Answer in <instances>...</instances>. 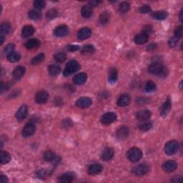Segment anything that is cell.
I'll return each instance as SVG.
<instances>
[{
    "label": "cell",
    "instance_id": "cell-35",
    "mask_svg": "<svg viewBox=\"0 0 183 183\" xmlns=\"http://www.w3.org/2000/svg\"><path fill=\"white\" fill-rule=\"evenodd\" d=\"M56 157V155H55V153L54 152L48 150L46 151L45 152L43 155V159L47 162H52L53 160H54V158Z\"/></svg>",
    "mask_w": 183,
    "mask_h": 183
},
{
    "label": "cell",
    "instance_id": "cell-58",
    "mask_svg": "<svg viewBox=\"0 0 183 183\" xmlns=\"http://www.w3.org/2000/svg\"><path fill=\"white\" fill-rule=\"evenodd\" d=\"M182 82H180V89H181V90H182Z\"/></svg>",
    "mask_w": 183,
    "mask_h": 183
},
{
    "label": "cell",
    "instance_id": "cell-1",
    "mask_svg": "<svg viewBox=\"0 0 183 183\" xmlns=\"http://www.w3.org/2000/svg\"><path fill=\"white\" fill-rule=\"evenodd\" d=\"M79 68H80V65L78 62H77L76 60H70L66 64L64 70V75L65 77L71 76L72 74L77 72Z\"/></svg>",
    "mask_w": 183,
    "mask_h": 183
},
{
    "label": "cell",
    "instance_id": "cell-33",
    "mask_svg": "<svg viewBox=\"0 0 183 183\" xmlns=\"http://www.w3.org/2000/svg\"><path fill=\"white\" fill-rule=\"evenodd\" d=\"M28 16L30 19L32 20H39L42 16V14L38 10H35V9H31V10L28 12Z\"/></svg>",
    "mask_w": 183,
    "mask_h": 183
},
{
    "label": "cell",
    "instance_id": "cell-7",
    "mask_svg": "<svg viewBox=\"0 0 183 183\" xmlns=\"http://www.w3.org/2000/svg\"><path fill=\"white\" fill-rule=\"evenodd\" d=\"M48 98H49V95H48L47 92L45 90H40L37 92V93L35 95L36 102L40 105L45 104L47 102Z\"/></svg>",
    "mask_w": 183,
    "mask_h": 183
},
{
    "label": "cell",
    "instance_id": "cell-49",
    "mask_svg": "<svg viewBox=\"0 0 183 183\" xmlns=\"http://www.w3.org/2000/svg\"><path fill=\"white\" fill-rule=\"evenodd\" d=\"M66 49L67 51L70 52H73L75 51H77L78 49H79V47L78 45H67Z\"/></svg>",
    "mask_w": 183,
    "mask_h": 183
},
{
    "label": "cell",
    "instance_id": "cell-24",
    "mask_svg": "<svg viewBox=\"0 0 183 183\" xmlns=\"http://www.w3.org/2000/svg\"><path fill=\"white\" fill-rule=\"evenodd\" d=\"M35 32V28L32 25H26L21 30V36L24 38H27L32 36Z\"/></svg>",
    "mask_w": 183,
    "mask_h": 183
},
{
    "label": "cell",
    "instance_id": "cell-37",
    "mask_svg": "<svg viewBox=\"0 0 183 183\" xmlns=\"http://www.w3.org/2000/svg\"><path fill=\"white\" fill-rule=\"evenodd\" d=\"M110 14L107 12H105L100 14V23L102 25H105L110 21Z\"/></svg>",
    "mask_w": 183,
    "mask_h": 183
},
{
    "label": "cell",
    "instance_id": "cell-40",
    "mask_svg": "<svg viewBox=\"0 0 183 183\" xmlns=\"http://www.w3.org/2000/svg\"><path fill=\"white\" fill-rule=\"evenodd\" d=\"M67 59V55L64 52H58L54 55V59L57 62L62 63L64 62Z\"/></svg>",
    "mask_w": 183,
    "mask_h": 183
},
{
    "label": "cell",
    "instance_id": "cell-9",
    "mask_svg": "<svg viewBox=\"0 0 183 183\" xmlns=\"http://www.w3.org/2000/svg\"><path fill=\"white\" fill-rule=\"evenodd\" d=\"M92 104V101L90 97H80L76 102L77 107L81 109H86V108L90 107Z\"/></svg>",
    "mask_w": 183,
    "mask_h": 183
},
{
    "label": "cell",
    "instance_id": "cell-12",
    "mask_svg": "<svg viewBox=\"0 0 183 183\" xmlns=\"http://www.w3.org/2000/svg\"><path fill=\"white\" fill-rule=\"evenodd\" d=\"M28 115V107L27 105H21L18 111L16 112V118L19 122H21L27 117Z\"/></svg>",
    "mask_w": 183,
    "mask_h": 183
},
{
    "label": "cell",
    "instance_id": "cell-39",
    "mask_svg": "<svg viewBox=\"0 0 183 183\" xmlns=\"http://www.w3.org/2000/svg\"><path fill=\"white\" fill-rule=\"evenodd\" d=\"M130 8V4L127 2H122L119 6V10L121 13H126Z\"/></svg>",
    "mask_w": 183,
    "mask_h": 183
},
{
    "label": "cell",
    "instance_id": "cell-32",
    "mask_svg": "<svg viewBox=\"0 0 183 183\" xmlns=\"http://www.w3.org/2000/svg\"><path fill=\"white\" fill-rule=\"evenodd\" d=\"M0 31H1V35H8L12 31V26L10 24L7 22L2 23L0 26Z\"/></svg>",
    "mask_w": 183,
    "mask_h": 183
},
{
    "label": "cell",
    "instance_id": "cell-21",
    "mask_svg": "<svg viewBox=\"0 0 183 183\" xmlns=\"http://www.w3.org/2000/svg\"><path fill=\"white\" fill-rule=\"evenodd\" d=\"M149 38V36L147 35L146 34L143 32H141L137 35L134 37V41L137 45H144L148 42Z\"/></svg>",
    "mask_w": 183,
    "mask_h": 183
},
{
    "label": "cell",
    "instance_id": "cell-22",
    "mask_svg": "<svg viewBox=\"0 0 183 183\" xmlns=\"http://www.w3.org/2000/svg\"><path fill=\"white\" fill-rule=\"evenodd\" d=\"M171 109V100L168 97L164 104L162 106L161 108V115L162 117H166L168 115V113L170 112Z\"/></svg>",
    "mask_w": 183,
    "mask_h": 183
},
{
    "label": "cell",
    "instance_id": "cell-38",
    "mask_svg": "<svg viewBox=\"0 0 183 183\" xmlns=\"http://www.w3.org/2000/svg\"><path fill=\"white\" fill-rule=\"evenodd\" d=\"M45 57V54H42V53H40V54H37V56L34 57L32 59V61H31V63H32V65H37V64L42 63V62L44 61Z\"/></svg>",
    "mask_w": 183,
    "mask_h": 183
},
{
    "label": "cell",
    "instance_id": "cell-28",
    "mask_svg": "<svg viewBox=\"0 0 183 183\" xmlns=\"http://www.w3.org/2000/svg\"><path fill=\"white\" fill-rule=\"evenodd\" d=\"M81 13L83 17H85L86 19L90 18L93 14L92 8L89 5L83 6L82 8L81 9Z\"/></svg>",
    "mask_w": 183,
    "mask_h": 183
},
{
    "label": "cell",
    "instance_id": "cell-36",
    "mask_svg": "<svg viewBox=\"0 0 183 183\" xmlns=\"http://www.w3.org/2000/svg\"><path fill=\"white\" fill-rule=\"evenodd\" d=\"M21 56L20 53L16 52H13L11 54L7 55V59L10 62H16L20 59Z\"/></svg>",
    "mask_w": 183,
    "mask_h": 183
},
{
    "label": "cell",
    "instance_id": "cell-2",
    "mask_svg": "<svg viewBox=\"0 0 183 183\" xmlns=\"http://www.w3.org/2000/svg\"><path fill=\"white\" fill-rule=\"evenodd\" d=\"M127 158L132 162H137L143 157V152L138 148H132L127 151Z\"/></svg>",
    "mask_w": 183,
    "mask_h": 183
},
{
    "label": "cell",
    "instance_id": "cell-54",
    "mask_svg": "<svg viewBox=\"0 0 183 183\" xmlns=\"http://www.w3.org/2000/svg\"><path fill=\"white\" fill-rule=\"evenodd\" d=\"M156 48H157V44L153 43V44H151L149 45L148 48H147V49H148V51H152V50H155Z\"/></svg>",
    "mask_w": 183,
    "mask_h": 183
},
{
    "label": "cell",
    "instance_id": "cell-4",
    "mask_svg": "<svg viewBox=\"0 0 183 183\" xmlns=\"http://www.w3.org/2000/svg\"><path fill=\"white\" fill-rule=\"evenodd\" d=\"M150 170V166L147 163H141L132 169V172L137 176H143Z\"/></svg>",
    "mask_w": 183,
    "mask_h": 183
},
{
    "label": "cell",
    "instance_id": "cell-47",
    "mask_svg": "<svg viewBox=\"0 0 183 183\" xmlns=\"http://www.w3.org/2000/svg\"><path fill=\"white\" fill-rule=\"evenodd\" d=\"M183 36V26H179L175 31V37H177V39H180Z\"/></svg>",
    "mask_w": 183,
    "mask_h": 183
},
{
    "label": "cell",
    "instance_id": "cell-43",
    "mask_svg": "<svg viewBox=\"0 0 183 183\" xmlns=\"http://www.w3.org/2000/svg\"><path fill=\"white\" fill-rule=\"evenodd\" d=\"M152 124L151 122H144V123L140 124L138 126L139 129H140L141 131L143 132H147L150 130L152 128Z\"/></svg>",
    "mask_w": 183,
    "mask_h": 183
},
{
    "label": "cell",
    "instance_id": "cell-51",
    "mask_svg": "<svg viewBox=\"0 0 183 183\" xmlns=\"http://www.w3.org/2000/svg\"><path fill=\"white\" fill-rule=\"evenodd\" d=\"M100 3H101L100 1H97V0H92V1H90L88 2V5L92 8V7H94L98 6V4Z\"/></svg>",
    "mask_w": 183,
    "mask_h": 183
},
{
    "label": "cell",
    "instance_id": "cell-42",
    "mask_svg": "<svg viewBox=\"0 0 183 183\" xmlns=\"http://www.w3.org/2000/svg\"><path fill=\"white\" fill-rule=\"evenodd\" d=\"M57 14H58V12H57L56 9H51L47 12L46 16H47V18L49 19V20H53V19L57 17Z\"/></svg>",
    "mask_w": 183,
    "mask_h": 183
},
{
    "label": "cell",
    "instance_id": "cell-50",
    "mask_svg": "<svg viewBox=\"0 0 183 183\" xmlns=\"http://www.w3.org/2000/svg\"><path fill=\"white\" fill-rule=\"evenodd\" d=\"M178 40H179V39H177V38L175 37V36H174V37H172V38H170V40H169V42H168V44H169L170 47H175L176 45L177 44Z\"/></svg>",
    "mask_w": 183,
    "mask_h": 183
},
{
    "label": "cell",
    "instance_id": "cell-5",
    "mask_svg": "<svg viewBox=\"0 0 183 183\" xmlns=\"http://www.w3.org/2000/svg\"><path fill=\"white\" fill-rule=\"evenodd\" d=\"M179 143L175 140L169 141L165 146V152L167 155H173L179 150Z\"/></svg>",
    "mask_w": 183,
    "mask_h": 183
},
{
    "label": "cell",
    "instance_id": "cell-18",
    "mask_svg": "<svg viewBox=\"0 0 183 183\" xmlns=\"http://www.w3.org/2000/svg\"><path fill=\"white\" fill-rule=\"evenodd\" d=\"M130 102V97L127 94H122L118 98L117 104L119 107H126Z\"/></svg>",
    "mask_w": 183,
    "mask_h": 183
},
{
    "label": "cell",
    "instance_id": "cell-16",
    "mask_svg": "<svg viewBox=\"0 0 183 183\" xmlns=\"http://www.w3.org/2000/svg\"><path fill=\"white\" fill-rule=\"evenodd\" d=\"M87 79V74L84 73V72H81V73L76 74V75L74 77L73 82L74 85H82L86 82Z\"/></svg>",
    "mask_w": 183,
    "mask_h": 183
},
{
    "label": "cell",
    "instance_id": "cell-19",
    "mask_svg": "<svg viewBox=\"0 0 183 183\" xmlns=\"http://www.w3.org/2000/svg\"><path fill=\"white\" fill-rule=\"evenodd\" d=\"M151 115L152 113L150 111L147 110H143L137 112L136 114V117L140 121H146V120L150 119L151 117Z\"/></svg>",
    "mask_w": 183,
    "mask_h": 183
},
{
    "label": "cell",
    "instance_id": "cell-48",
    "mask_svg": "<svg viewBox=\"0 0 183 183\" xmlns=\"http://www.w3.org/2000/svg\"><path fill=\"white\" fill-rule=\"evenodd\" d=\"M144 34H146L147 35L150 36L152 33V27L151 25H146L143 27V32Z\"/></svg>",
    "mask_w": 183,
    "mask_h": 183
},
{
    "label": "cell",
    "instance_id": "cell-56",
    "mask_svg": "<svg viewBox=\"0 0 183 183\" xmlns=\"http://www.w3.org/2000/svg\"><path fill=\"white\" fill-rule=\"evenodd\" d=\"M0 41H1V42H0V44L3 45L4 41V35H1V37H0Z\"/></svg>",
    "mask_w": 183,
    "mask_h": 183
},
{
    "label": "cell",
    "instance_id": "cell-20",
    "mask_svg": "<svg viewBox=\"0 0 183 183\" xmlns=\"http://www.w3.org/2000/svg\"><path fill=\"white\" fill-rule=\"evenodd\" d=\"M74 174L73 172H66L59 177L58 181L61 183H69L73 181Z\"/></svg>",
    "mask_w": 183,
    "mask_h": 183
},
{
    "label": "cell",
    "instance_id": "cell-52",
    "mask_svg": "<svg viewBox=\"0 0 183 183\" xmlns=\"http://www.w3.org/2000/svg\"><path fill=\"white\" fill-rule=\"evenodd\" d=\"M62 124H63L64 127H69L72 126V122L70 120H64V121L62 122Z\"/></svg>",
    "mask_w": 183,
    "mask_h": 183
},
{
    "label": "cell",
    "instance_id": "cell-31",
    "mask_svg": "<svg viewBox=\"0 0 183 183\" xmlns=\"http://www.w3.org/2000/svg\"><path fill=\"white\" fill-rule=\"evenodd\" d=\"M10 160L11 155H9V153L6 151H2L0 154V162L4 165L10 162Z\"/></svg>",
    "mask_w": 183,
    "mask_h": 183
},
{
    "label": "cell",
    "instance_id": "cell-53",
    "mask_svg": "<svg viewBox=\"0 0 183 183\" xmlns=\"http://www.w3.org/2000/svg\"><path fill=\"white\" fill-rule=\"evenodd\" d=\"M182 181V178L181 176H175L171 180V182H180Z\"/></svg>",
    "mask_w": 183,
    "mask_h": 183
},
{
    "label": "cell",
    "instance_id": "cell-17",
    "mask_svg": "<svg viewBox=\"0 0 183 183\" xmlns=\"http://www.w3.org/2000/svg\"><path fill=\"white\" fill-rule=\"evenodd\" d=\"M115 152L114 150L111 148H106L104 150L102 151V155H101V158L104 161H109L111 160L114 157Z\"/></svg>",
    "mask_w": 183,
    "mask_h": 183
},
{
    "label": "cell",
    "instance_id": "cell-8",
    "mask_svg": "<svg viewBox=\"0 0 183 183\" xmlns=\"http://www.w3.org/2000/svg\"><path fill=\"white\" fill-rule=\"evenodd\" d=\"M35 131H36L35 125L33 123H32V122H30V123L26 124L25 126V127H24L21 134H22V136L26 138V137H30L31 136H32L33 134H35Z\"/></svg>",
    "mask_w": 183,
    "mask_h": 183
},
{
    "label": "cell",
    "instance_id": "cell-23",
    "mask_svg": "<svg viewBox=\"0 0 183 183\" xmlns=\"http://www.w3.org/2000/svg\"><path fill=\"white\" fill-rule=\"evenodd\" d=\"M25 73V67L22 66H19L14 69L13 73H12L13 77L15 79H16V80H19V79H20L21 77H22Z\"/></svg>",
    "mask_w": 183,
    "mask_h": 183
},
{
    "label": "cell",
    "instance_id": "cell-45",
    "mask_svg": "<svg viewBox=\"0 0 183 183\" xmlns=\"http://www.w3.org/2000/svg\"><path fill=\"white\" fill-rule=\"evenodd\" d=\"M138 12L141 14H148L151 12L152 9L150 6L148 5V4H144V5H143L141 7H139Z\"/></svg>",
    "mask_w": 183,
    "mask_h": 183
},
{
    "label": "cell",
    "instance_id": "cell-41",
    "mask_svg": "<svg viewBox=\"0 0 183 183\" xmlns=\"http://www.w3.org/2000/svg\"><path fill=\"white\" fill-rule=\"evenodd\" d=\"M34 7L36 8L37 10H41V9H44L46 5V2L44 0H36L33 2Z\"/></svg>",
    "mask_w": 183,
    "mask_h": 183
},
{
    "label": "cell",
    "instance_id": "cell-3",
    "mask_svg": "<svg viewBox=\"0 0 183 183\" xmlns=\"http://www.w3.org/2000/svg\"><path fill=\"white\" fill-rule=\"evenodd\" d=\"M148 71L152 74L162 75L166 73V68L162 63H160V62H155L149 66Z\"/></svg>",
    "mask_w": 183,
    "mask_h": 183
},
{
    "label": "cell",
    "instance_id": "cell-10",
    "mask_svg": "<svg viewBox=\"0 0 183 183\" xmlns=\"http://www.w3.org/2000/svg\"><path fill=\"white\" fill-rule=\"evenodd\" d=\"M162 169L165 172L167 173H170L174 172L175 170H177V164L174 160H170L166 161L165 162H164L162 165Z\"/></svg>",
    "mask_w": 183,
    "mask_h": 183
},
{
    "label": "cell",
    "instance_id": "cell-26",
    "mask_svg": "<svg viewBox=\"0 0 183 183\" xmlns=\"http://www.w3.org/2000/svg\"><path fill=\"white\" fill-rule=\"evenodd\" d=\"M40 42L37 39H31L26 42L25 47L27 49H35L40 47Z\"/></svg>",
    "mask_w": 183,
    "mask_h": 183
},
{
    "label": "cell",
    "instance_id": "cell-55",
    "mask_svg": "<svg viewBox=\"0 0 183 183\" xmlns=\"http://www.w3.org/2000/svg\"><path fill=\"white\" fill-rule=\"evenodd\" d=\"M0 181H1L2 183H6L8 182V179H7V177L5 176V175H2L1 177H0Z\"/></svg>",
    "mask_w": 183,
    "mask_h": 183
},
{
    "label": "cell",
    "instance_id": "cell-25",
    "mask_svg": "<svg viewBox=\"0 0 183 183\" xmlns=\"http://www.w3.org/2000/svg\"><path fill=\"white\" fill-rule=\"evenodd\" d=\"M151 16L152 17L153 19H155V20H165V19L167 17L168 13L166 11H164V10L156 11L152 13Z\"/></svg>",
    "mask_w": 183,
    "mask_h": 183
},
{
    "label": "cell",
    "instance_id": "cell-27",
    "mask_svg": "<svg viewBox=\"0 0 183 183\" xmlns=\"http://www.w3.org/2000/svg\"><path fill=\"white\" fill-rule=\"evenodd\" d=\"M52 173V171L50 170H47V169H42L37 172L36 173V175L38 178H40V179L42 180H45L47 178L49 177L51 174Z\"/></svg>",
    "mask_w": 183,
    "mask_h": 183
},
{
    "label": "cell",
    "instance_id": "cell-34",
    "mask_svg": "<svg viewBox=\"0 0 183 183\" xmlns=\"http://www.w3.org/2000/svg\"><path fill=\"white\" fill-rule=\"evenodd\" d=\"M95 52V48L92 45H87L82 48L81 52L83 54H91Z\"/></svg>",
    "mask_w": 183,
    "mask_h": 183
},
{
    "label": "cell",
    "instance_id": "cell-14",
    "mask_svg": "<svg viewBox=\"0 0 183 183\" xmlns=\"http://www.w3.org/2000/svg\"><path fill=\"white\" fill-rule=\"evenodd\" d=\"M129 128L127 126H122L120 127L116 132V137L120 140H124L128 137Z\"/></svg>",
    "mask_w": 183,
    "mask_h": 183
},
{
    "label": "cell",
    "instance_id": "cell-11",
    "mask_svg": "<svg viewBox=\"0 0 183 183\" xmlns=\"http://www.w3.org/2000/svg\"><path fill=\"white\" fill-rule=\"evenodd\" d=\"M69 28L65 25H62L55 28L54 30V35L58 37H64L68 35Z\"/></svg>",
    "mask_w": 183,
    "mask_h": 183
},
{
    "label": "cell",
    "instance_id": "cell-44",
    "mask_svg": "<svg viewBox=\"0 0 183 183\" xmlns=\"http://www.w3.org/2000/svg\"><path fill=\"white\" fill-rule=\"evenodd\" d=\"M156 90V85L152 81H149L145 85V90L148 92H152Z\"/></svg>",
    "mask_w": 183,
    "mask_h": 183
},
{
    "label": "cell",
    "instance_id": "cell-13",
    "mask_svg": "<svg viewBox=\"0 0 183 183\" xmlns=\"http://www.w3.org/2000/svg\"><path fill=\"white\" fill-rule=\"evenodd\" d=\"M103 169L102 165L101 164L95 163L90 165L87 168V172L89 175H96L100 174L102 172Z\"/></svg>",
    "mask_w": 183,
    "mask_h": 183
},
{
    "label": "cell",
    "instance_id": "cell-29",
    "mask_svg": "<svg viewBox=\"0 0 183 183\" xmlns=\"http://www.w3.org/2000/svg\"><path fill=\"white\" fill-rule=\"evenodd\" d=\"M117 79V69L112 67L109 71V77H108V81L110 83L114 84L116 82Z\"/></svg>",
    "mask_w": 183,
    "mask_h": 183
},
{
    "label": "cell",
    "instance_id": "cell-15",
    "mask_svg": "<svg viewBox=\"0 0 183 183\" xmlns=\"http://www.w3.org/2000/svg\"><path fill=\"white\" fill-rule=\"evenodd\" d=\"M92 35V30L89 27H83L77 33V37L79 40H85L90 38Z\"/></svg>",
    "mask_w": 183,
    "mask_h": 183
},
{
    "label": "cell",
    "instance_id": "cell-6",
    "mask_svg": "<svg viewBox=\"0 0 183 183\" xmlns=\"http://www.w3.org/2000/svg\"><path fill=\"white\" fill-rule=\"evenodd\" d=\"M117 118V115L115 114V113L107 112L101 117L100 121L102 122V124L105 125H108L116 121Z\"/></svg>",
    "mask_w": 183,
    "mask_h": 183
},
{
    "label": "cell",
    "instance_id": "cell-30",
    "mask_svg": "<svg viewBox=\"0 0 183 183\" xmlns=\"http://www.w3.org/2000/svg\"><path fill=\"white\" fill-rule=\"evenodd\" d=\"M48 70H49V73L51 76L56 77L59 75L61 72V68L57 64H52V65H50L48 68Z\"/></svg>",
    "mask_w": 183,
    "mask_h": 183
},
{
    "label": "cell",
    "instance_id": "cell-57",
    "mask_svg": "<svg viewBox=\"0 0 183 183\" xmlns=\"http://www.w3.org/2000/svg\"><path fill=\"white\" fill-rule=\"evenodd\" d=\"M180 21H182V11H181V12L180 14Z\"/></svg>",
    "mask_w": 183,
    "mask_h": 183
},
{
    "label": "cell",
    "instance_id": "cell-46",
    "mask_svg": "<svg viewBox=\"0 0 183 183\" xmlns=\"http://www.w3.org/2000/svg\"><path fill=\"white\" fill-rule=\"evenodd\" d=\"M14 49H15V45H14V44H13V43H10V44L7 45L6 46V47L4 48V53L8 55L9 54H11L12 52H13Z\"/></svg>",
    "mask_w": 183,
    "mask_h": 183
}]
</instances>
